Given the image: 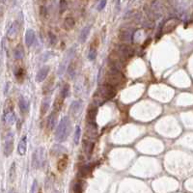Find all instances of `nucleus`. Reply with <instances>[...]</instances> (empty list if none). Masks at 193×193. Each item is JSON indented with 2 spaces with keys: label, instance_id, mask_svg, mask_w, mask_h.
I'll use <instances>...</instances> for the list:
<instances>
[{
  "label": "nucleus",
  "instance_id": "f257e3e1",
  "mask_svg": "<svg viewBox=\"0 0 193 193\" xmlns=\"http://www.w3.org/2000/svg\"><path fill=\"white\" fill-rule=\"evenodd\" d=\"M72 130V122L68 116L63 117L60 121L59 125L57 126L56 131H55V140L57 142H64L68 139L69 135Z\"/></svg>",
  "mask_w": 193,
  "mask_h": 193
},
{
  "label": "nucleus",
  "instance_id": "f03ea898",
  "mask_svg": "<svg viewBox=\"0 0 193 193\" xmlns=\"http://www.w3.org/2000/svg\"><path fill=\"white\" fill-rule=\"evenodd\" d=\"M126 77L121 73L120 70L115 68H110V70L106 73L105 75V83L114 86L117 88L118 86H121L125 83Z\"/></svg>",
  "mask_w": 193,
  "mask_h": 193
},
{
  "label": "nucleus",
  "instance_id": "7ed1b4c3",
  "mask_svg": "<svg viewBox=\"0 0 193 193\" xmlns=\"http://www.w3.org/2000/svg\"><path fill=\"white\" fill-rule=\"evenodd\" d=\"M117 94V88L114 86L108 84V83H104L101 86H100L98 92H96V96L100 98V100L106 101L109 100H112L114 96Z\"/></svg>",
  "mask_w": 193,
  "mask_h": 193
},
{
  "label": "nucleus",
  "instance_id": "20e7f679",
  "mask_svg": "<svg viewBox=\"0 0 193 193\" xmlns=\"http://www.w3.org/2000/svg\"><path fill=\"white\" fill-rule=\"evenodd\" d=\"M47 160V152L44 147H39L34 151L32 156V167L34 169H41Z\"/></svg>",
  "mask_w": 193,
  "mask_h": 193
},
{
  "label": "nucleus",
  "instance_id": "39448f33",
  "mask_svg": "<svg viewBox=\"0 0 193 193\" xmlns=\"http://www.w3.org/2000/svg\"><path fill=\"white\" fill-rule=\"evenodd\" d=\"M17 121L16 114L14 112V104H13L11 100H7L4 107V114H3V122L5 125L12 126Z\"/></svg>",
  "mask_w": 193,
  "mask_h": 193
},
{
  "label": "nucleus",
  "instance_id": "423d86ee",
  "mask_svg": "<svg viewBox=\"0 0 193 193\" xmlns=\"http://www.w3.org/2000/svg\"><path fill=\"white\" fill-rule=\"evenodd\" d=\"M180 23H181V20L178 17H171V19H167L162 25V28L160 30L161 34H168V33L173 32L179 26Z\"/></svg>",
  "mask_w": 193,
  "mask_h": 193
},
{
  "label": "nucleus",
  "instance_id": "0eeeda50",
  "mask_svg": "<svg viewBox=\"0 0 193 193\" xmlns=\"http://www.w3.org/2000/svg\"><path fill=\"white\" fill-rule=\"evenodd\" d=\"M14 133L12 131L7 132L6 136H5V141H4V154L5 156H10L14 151Z\"/></svg>",
  "mask_w": 193,
  "mask_h": 193
},
{
  "label": "nucleus",
  "instance_id": "6e6552de",
  "mask_svg": "<svg viewBox=\"0 0 193 193\" xmlns=\"http://www.w3.org/2000/svg\"><path fill=\"white\" fill-rule=\"evenodd\" d=\"M98 115V107L94 104H91L88 107L87 115H86V122L87 125H96V118Z\"/></svg>",
  "mask_w": 193,
  "mask_h": 193
},
{
  "label": "nucleus",
  "instance_id": "1a4fd4ad",
  "mask_svg": "<svg viewBox=\"0 0 193 193\" xmlns=\"http://www.w3.org/2000/svg\"><path fill=\"white\" fill-rule=\"evenodd\" d=\"M116 52L118 53V55L120 56L124 61L130 58L131 56H133V50L128 45H121L118 48V51L116 50Z\"/></svg>",
  "mask_w": 193,
  "mask_h": 193
},
{
  "label": "nucleus",
  "instance_id": "9d476101",
  "mask_svg": "<svg viewBox=\"0 0 193 193\" xmlns=\"http://www.w3.org/2000/svg\"><path fill=\"white\" fill-rule=\"evenodd\" d=\"M83 103L82 100H75L70 106V113L73 118H77V115L82 111Z\"/></svg>",
  "mask_w": 193,
  "mask_h": 193
},
{
  "label": "nucleus",
  "instance_id": "9b49d317",
  "mask_svg": "<svg viewBox=\"0 0 193 193\" xmlns=\"http://www.w3.org/2000/svg\"><path fill=\"white\" fill-rule=\"evenodd\" d=\"M73 51H75V49H70L69 50V52L66 54V56L64 59L62 60V62H61V64L59 66V69H58V75H61L63 73L66 71V68H67L68 66V63H70V61L72 60V54L73 53Z\"/></svg>",
  "mask_w": 193,
  "mask_h": 193
},
{
  "label": "nucleus",
  "instance_id": "f8f14e48",
  "mask_svg": "<svg viewBox=\"0 0 193 193\" xmlns=\"http://www.w3.org/2000/svg\"><path fill=\"white\" fill-rule=\"evenodd\" d=\"M58 113H59V112H57V111L53 110L52 112L49 114V116L47 117V128L49 131L53 130V129H54V128H55V126H56Z\"/></svg>",
  "mask_w": 193,
  "mask_h": 193
},
{
  "label": "nucleus",
  "instance_id": "ddd939ff",
  "mask_svg": "<svg viewBox=\"0 0 193 193\" xmlns=\"http://www.w3.org/2000/svg\"><path fill=\"white\" fill-rule=\"evenodd\" d=\"M49 66H45V67L41 68L40 71L37 73L36 75V81L37 82H43L44 80H45V78L47 77V75L49 73Z\"/></svg>",
  "mask_w": 193,
  "mask_h": 193
},
{
  "label": "nucleus",
  "instance_id": "4468645a",
  "mask_svg": "<svg viewBox=\"0 0 193 193\" xmlns=\"http://www.w3.org/2000/svg\"><path fill=\"white\" fill-rule=\"evenodd\" d=\"M19 106L20 109V112L22 114H26L29 111V108H30L29 100H27L26 98H24V96H20L19 100Z\"/></svg>",
  "mask_w": 193,
  "mask_h": 193
},
{
  "label": "nucleus",
  "instance_id": "2eb2a0df",
  "mask_svg": "<svg viewBox=\"0 0 193 193\" xmlns=\"http://www.w3.org/2000/svg\"><path fill=\"white\" fill-rule=\"evenodd\" d=\"M69 164V156L67 154H63L62 157L57 162V170L59 172H64L68 167Z\"/></svg>",
  "mask_w": 193,
  "mask_h": 193
},
{
  "label": "nucleus",
  "instance_id": "dca6fc26",
  "mask_svg": "<svg viewBox=\"0 0 193 193\" xmlns=\"http://www.w3.org/2000/svg\"><path fill=\"white\" fill-rule=\"evenodd\" d=\"M26 151H27V137H26V135H24L19 143V146H17V152H19V156H23L24 154H26Z\"/></svg>",
  "mask_w": 193,
  "mask_h": 193
},
{
  "label": "nucleus",
  "instance_id": "f3484780",
  "mask_svg": "<svg viewBox=\"0 0 193 193\" xmlns=\"http://www.w3.org/2000/svg\"><path fill=\"white\" fill-rule=\"evenodd\" d=\"M35 41V32L33 29H27L26 33H25V45L26 47H30L34 44Z\"/></svg>",
  "mask_w": 193,
  "mask_h": 193
},
{
  "label": "nucleus",
  "instance_id": "a211bd4d",
  "mask_svg": "<svg viewBox=\"0 0 193 193\" xmlns=\"http://www.w3.org/2000/svg\"><path fill=\"white\" fill-rule=\"evenodd\" d=\"M53 85H54V75H51V77L47 79V82L44 84V86H43V93H44L45 95L49 94L50 91L52 90Z\"/></svg>",
  "mask_w": 193,
  "mask_h": 193
},
{
  "label": "nucleus",
  "instance_id": "6ab92c4d",
  "mask_svg": "<svg viewBox=\"0 0 193 193\" xmlns=\"http://www.w3.org/2000/svg\"><path fill=\"white\" fill-rule=\"evenodd\" d=\"M25 75H26V72H25V69L22 67H19L15 70V77H16V79L17 82L22 83L25 78Z\"/></svg>",
  "mask_w": 193,
  "mask_h": 193
},
{
  "label": "nucleus",
  "instance_id": "aec40b11",
  "mask_svg": "<svg viewBox=\"0 0 193 193\" xmlns=\"http://www.w3.org/2000/svg\"><path fill=\"white\" fill-rule=\"evenodd\" d=\"M17 32H19V25L17 21H15L11 24L8 30V38L10 40H14L17 36Z\"/></svg>",
  "mask_w": 193,
  "mask_h": 193
},
{
  "label": "nucleus",
  "instance_id": "412c9836",
  "mask_svg": "<svg viewBox=\"0 0 193 193\" xmlns=\"http://www.w3.org/2000/svg\"><path fill=\"white\" fill-rule=\"evenodd\" d=\"M49 106H50V98L49 96H45L42 101V104H41V115L45 116L47 113Z\"/></svg>",
  "mask_w": 193,
  "mask_h": 193
},
{
  "label": "nucleus",
  "instance_id": "4be33fe9",
  "mask_svg": "<svg viewBox=\"0 0 193 193\" xmlns=\"http://www.w3.org/2000/svg\"><path fill=\"white\" fill-rule=\"evenodd\" d=\"M24 54H25V52H24V49H23V47H22V45H17L16 48H15V50H14L15 59L16 60H22L24 57Z\"/></svg>",
  "mask_w": 193,
  "mask_h": 193
},
{
  "label": "nucleus",
  "instance_id": "5701e85b",
  "mask_svg": "<svg viewBox=\"0 0 193 193\" xmlns=\"http://www.w3.org/2000/svg\"><path fill=\"white\" fill-rule=\"evenodd\" d=\"M91 28H92V26L91 25H87V26H85L84 28L81 30L80 34H79V42L81 44H83V43H85L86 39H87L89 33L91 31Z\"/></svg>",
  "mask_w": 193,
  "mask_h": 193
},
{
  "label": "nucleus",
  "instance_id": "b1692460",
  "mask_svg": "<svg viewBox=\"0 0 193 193\" xmlns=\"http://www.w3.org/2000/svg\"><path fill=\"white\" fill-rule=\"evenodd\" d=\"M64 29L67 30V31H71V30L73 29V27L75 26V21L73 17H66L64 20Z\"/></svg>",
  "mask_w": 193,
  "mask_h": 193
},
{
  "label": "nucleus",
  "instance_id": "393cba45",
  "mask_svg": "<svg viewBox=\"0 0 193 193\" xmlns=\"http://www.w3.org/2000/svg\"><path fill=\"white\" fill-rule=\"evenodd\" d=\"M63 153H66V150L64 147L61 145H54L51 148V154L52 156H63Z\"/></svg>",
  "mask_w": 193,
  "mask_h": 193
},
{
  "label": "nucleus",
  "instance_id": "a878e982",
  "mask_svg": "<svg viewBox=\"0 0 193 193\" xmlns=\"http://www.w3.org/2000/svg\"><path fill=\"white\" fill-rule=\"evenodd\" d=\"M63 103H64V98L59 95L56 98H55L54 104H53V108H54L53 110L57 111V112H60V110L63 107Z\"/></svg>",
  "mask_w": 193,
  "mask_h": 193
},
{
  "label": "nucleus",
  "instance_id": "bb28decb",
  "mask_svg": "<svg viewBox=\"0 0 193 193\" xmlns=\"http://www.w3.org/2000/svg\"><path fill=\"white\" fill-rule=\"evenodd\" d=\"M77 62L75 60H71L70 61V64H69V68H68V73L69 75L71 77L73 78L75 75V73H77Z\"/></svg>",
  "mask_w": 193,
  "mask_h": 193
},
{
  "label": "nucleus",
  "instance_id": "cd10ccee",
  "mask_svg": "<svg viewBox=\"0 0 193 193\" xmlns=\"http://www.w3.org/2000/svg\"><path fill=\"white\" fill-rule=\"evenodd\" d=\"M9 178H10V181L12 182L16 180L17 178V167H16V162H13L11 165V168H10L9 171Z\"/></svg>",
  "mask_w": 193,
  "mask_h": 193
},
{
  "label": "nucleus",
  "instance_id": "c85d7f7f",
  "mask_svg": "<svg viewBox=\"0 0 193 193\" xmlns=\"http://www.w3.org/2000/svg\"><path fill=\"white\" fill-rule=\"evenodd\" d=\"M84 187H85V182L82 181H77L73 185V192H83L84 191Z\"/></svg>",
  "mask_w": 193,
  "mask_h": 193
},
{
  "label": "nucleus",
  "instance_id": "c756f323",
  "mask_svg": "<svg viewBox=\"0 0 193 193\" xmlns=\"http://www.w3.org/2000/svg\"><path fill=\"white\" fill-rule=\"evenodd\" d=\"M69 95H70V85H69L68 83H65L64 86H63L62 89H61L60 96L65 100L66 98H68Z\"/></svg>",
  "mask_w": 193,
  "mask_h": 193
},
{
  "label": "nucleus",
  "instance_id": "7c9ffc66",
  "mask_svg": "<svg viewBox=\"0 0 193 193\" xmlns=\"http://www.w3.org/2000/svg\"><path fill=\"white\" fill-rule=\"evenodd\" d=\"M91 172V166L90 165H84V166H82L79 170V173H80V176L85 178L88 176V174Z\"/></svg>",
  "mask_w": 193,
  "mask_h": 193
},
{
  "label": "nucleus",
  "instance_id": "2f4dec72",
  "mask_svg": "<svg viewBox=\"0 0 193 193\" xmlns=\"http://www.w3.org/2000/svg\"><path fill=\"white\" fill-rule=\"evenodd\" d=\"M120 39L121 41H124V42H128V41L130 40L131 38V34L129 31H126V30H125V31H121L120 33Z\"/></svg>",
  "mask_w": 193,
  "mask_h": 193
},
{
  "label": "nucleus",
  "instance_id": "473e14b6",
  "mask_svg": "<svg viewBox=\"0 0 193 193\" xmlns=\"http://www.w3.org/2000/svg\"><path fill=\"white\" fill-rule=\"evenodd\" d=\"M80 134H81V128L79 126H77L75 128V137H73V142L75 145H78L80 139Z\"/></svg>",
  "mask_w": 193,
  "mask_h": 193
},
{
  "label": "nucleus",
  "instance_id": "72a5a7b5",
  "mask_svg": "<svg viewBox=\"0 0 193 193\" xmlns=\"http://www.w3.org/2000/svg\"><path fill=\"white\" fill-rule=\"evenodd\" d=\"M96 54H98L96 48L90 47V50H89V53H88V59L90 60V61H94V60L96 59Z\"/></svg>",
  "mask_w": 193,
  "mask_h": 193
},
{
  "label": "nucleus",
  "instance_id": "f704fd0d",
  "mask_svg": "<svg viewBox=\"0 0 193 193\" xmlns=\"http://www.w3.org/2000/svg\"><path fill=\"white\" fill-rule=\"evenodd\" d=\"M59 9H60V14H63V13L66 12V10L68 9V3L66 0H60Z\"/></svg>",
  "mask_w": 193,
  "mask_h": 193
},
{
  "label": "nucleus",
  "instance_id": "c9c22d12",
  "mask_svg": "<svg viewBox=\"0 0 193 193\" xmlns=\"http://www.w3.org/2000/svg\"><path fill=\"white\" fill-rule=\"evenodd\" d=\"M48 36L50 38V43H51V45L56 44V36H55L54 34H52L51 32H49L48 33Z\"/></svg>",
  "mask_w": 193,
  "mask_h": 193
},
{
  "label": "nucleus",
  "instance_id": "e433bc0d",
  "mask_svg": "<svg viewBox=\"0 0 193 193\" xmlns=\"http://www.w3.org/2000/svg\"><path fill=\"white\" fill-rule=\"evenodd\" d=\"M105 5H106V0H101V1L100 2V4H98V11L103 10L105 7Z\"/></svg>",
  "mask_w": 193,
  "mask_h": 193
},
{
  "label": "nucleus",
  "instance_id": "4c0bfd02",
  "mask_svg": "<svg viewBox=\"0 0 193 193\" xmlns=\"http://www.w3.org/2000/svg\"><path fill=\"white\" fill-rule=\"evenodd\" d=\"M98 45H100V41L98 40V38H96V39L92 42V44H91V47H90L96 48V47H98Z\"/></svg>",
  "mask_w": 193,
  "mask_h": 193
},
{
  "label": "nucleus",
  "instance_id": "58836bf2",
  "mask_svg": "<svg viewBox=\"0 0 193 193\" xmlns=\"http://www.w3.org/2000/svg\"><path fill=\"white\" fill-rule=\"evenodd\" d=\"M37 187H38V182L36 180H34V182H33V184H32V188H31V192H37Z\"/></svg>",
  "mask_w": 193,
  "mask_h": 193
},
{
  "label": "nucleus",
  "instance_id": "ea45409f",
  "mask_svg": "<svg viewBox=\"0 0 193 193\" xmlns=\"http://www.w3.org/2000/svg\"><path fill=\"white\" fill-rule=\"evenodd\" d=\"M40 14H41V16H42L43 17H45V16H47V10H45V6H42L40 8Z\"/></svg>",
  "mask_w": 193,
  "mask_h": 193
},
{
  "label": "nucleus",
  "instance_id": "a19ab883",
  "mask_svg": "<svg viewBox=\"0 0 193 193\" xmlns=\"http://www.w3.org/2000/svg\"><path fill=\"white\" fill-rule=\"evenodd\" d=\"M40 1H41V2H42V3H45V1H47V0H40Z\"/></svg>",
  "mask_w": 193,
  "mask_h": 193
},
{
  "label": "nucleus",
  "instance_id": "79ce46f5",
  "mask_svg": "<svg viewBox=\"0 0 193 193\" xmlns=\"http://www.w3.org/2000/svg\"><path fill=\"white\" fill-rule=\"evenodd\" d=\"M6 1H7V0H3V2H6Z\"/></svg>",
  "mask_w": 193,
  "mask_h": 193
}]
</instances>
